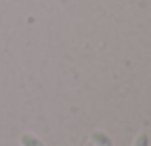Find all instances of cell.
<instances>
[{
  "label": "cell",
  "instance_id": "3957f363",
  "mask_svg": "<svg viewBox=\"0 0 151 146\" xmlns=\"http://www.w3.org/2000/svg\"><path fill=\"white\" fill-rule=\"evenodd\" d=\"M134 146H149V137L147 133H142V135H138L136 142H134Z\"/></svg>",
  "mask_w": 151,
  "mask_h": 146
},
{
  "label": "cell",
  "instance_id": "6da1fadb",
  "mask_svg": "<svg viewBox=\"0 0 151 146\" xmlns=\"http://www.w3.org/2000/svg\"><path fill=\"white\" fill-rule=\"evenodd\" d=\"M92 140H94V142H96L98 146H111L109 137H107V135H103V133H100V131L92 135Z\"/></svg>",
  "mask_w": 151,
  "mask_h": 146
},
{
  "label": "cell",
  "instance_id": "7a4b0ae2",
  "mask_svg": "<svg viewBox=\"0 0 151 146\" xmlns=\"http://www.w3.org/2000/svg\"><path fill=\"white\" fill-rule=\"evenodd\" d=\"M21 144L23 146H44L37 137H33V135H23L21 137Z\"/></svg>",
  "mask_w": 151,
  "mask_h": 146
}]
</instances>
